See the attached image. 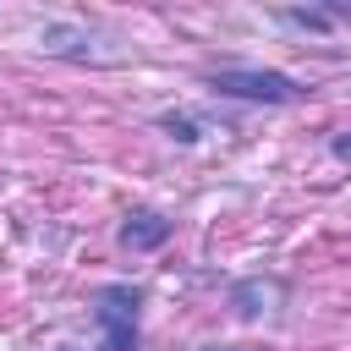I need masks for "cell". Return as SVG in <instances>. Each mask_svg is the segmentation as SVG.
<instances>
[{"instance_id": "8", "label": "cell", "mask_w": 351, "mask_h": 351, "mask_svg": "<svg viewBox=\"0 0 351 351\" xmlns=\"http://www.w3.org/2000/svg\"><path fill=\"white\" fill-rule=\"evenodd\" d=\"M203 351H236V346H203Z\"/></svg>"}, {"instance_id": "5", "label": "cell", "mask_w": 351, "mask_h": 351, "mask_svg": "<svg viewBox=\"0 0 351 351\" xmlns=\"http://www.w3.org/2000/svg\"><path fill=\"white\" fill-rule=\"evenodd\" d=\"M285 27H302V33H329L335 27V11L329 5H296V11H280Z\"/></svg>"}, {"instance_id": "1", "label": "cell", "mask_w": 351, "mask_h": 351, "mask_svg": "<svg viewBox=\"0 0 351 351\" xmlns=\"http://www.w3.org/2000/svg\"><path fill=\"white\" fill-rule=\"evenodd\" d=\"M208 88L225 99H247V104H296L307 93L296 77L269 71V66H219V71H208Z\"/></svg>"}, {"instance_id": "3", "label": "cell", "mask_w": 351, "mask_h": 351, "mask_svg": "<svg viewBox=\"0 0 351 351\" xmlns=\"http://www.w3.org/2000/svg\"><path fill=\"white\" fill-rule=\"evenodd\" d=\"M280 302H285V280H280V274H252V280H236V285H230L236 318H263V313H274Z\"/></svg>"}, {"instance_id": "4", "label": "cell", "mask_w": 351, "mask_h": 351, "mask_svg": "<svg viewBox=\"0 0 351 351\" xmlns=\"http://www.w3.org/2000/svg\"><path fill=\"white\" fill-rule=\"evenodd\" d=\"M165 241H170V219H165L159 208H132V214L121 219V247L154 252V247H165Z\"/></svg>"}, {"instance_id": "2", "label": "cell", "mask_w": 351, "mask_h": 351, "mask_svg": "<svg viewBox=\"0 0 351 351\" xmlns=\"http://www.w3.org/2000/svg\"><path fill=\"white\" fill-rule=\"evenodd\" d=\"M137 313H143V291L115 280L93 291V324H99V351H137Z\"/></svg>"}, {"instance_id": "6", "label": "cell", "mask_w": 351, "mask_h": 351, "mask_svg": "<svg viewBox=\"0 0 351 351\" xmlns=\"http://www.w3.org/2000/svg\"><path fill=\"white\" fill-rule=\"evenodd\" d=\"M159 132H165V137H176V143H197V137H203L197 115H186V110H170V115H159Z\"/></svg>"}, {"instance_id": "7", "label": "cell", "mask_w": 351, "mask_h": 351, "mask_svg": "<svg viewBox=\"0 0 351 351\" xmlns=\"http://www.w3.org/2000/svg\"><path fill=\"white\" fill-rule=\"evenodd\" d=\"M329 154H335L340 165H351V132H335V137H329Z\"/></svg>"}]
</instances>
